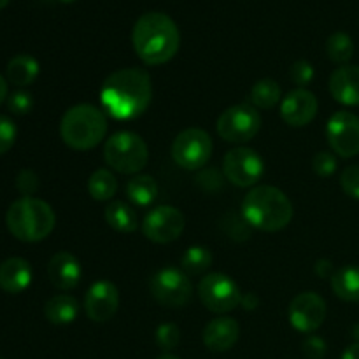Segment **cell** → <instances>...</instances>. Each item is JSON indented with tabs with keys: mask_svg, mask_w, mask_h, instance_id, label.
<instances>
[{
	"mask_svg": "<svg viewBox=\"0 0 359 359\" xmlns=\"http://www.w3.org/2000/svg\"><path fill=\"white\" fill-rule=\"evenodd\" d=\"M39 62L30 55H18L7 63V79L16 86H28L39 76Z\"/></svg>",
	"mask_w": 359,
	"mask_h": 359,
	"instance_id": "24",
	"label": "cell"
},
{
	"mask_svg": "<svg viewBox=\"0 0 359 359\" xmlns=\"http://www.w3.org/2000/svg\"><path fill=\"white\" fill-rule=\"evenodd\" d=\"M216 128L217 135L226 142L244 144L258 135L262 128V116L252 105H231L217 118Z\"/></svg>",
	"mask_w": 359,
	"mask_h": 359,
	"instance_id": "8",
	"label": "cell"
},
{
	"mask_svg": "<svg viewBox=\"0 0 359 359\" xmlns=\"http://www.w3.org/2000/svg\"><path fill=\"white\" fill-rule=\"evenodd\" d=\"M60 135L70 149H93L107 135V118L91 104L74 105L60 121Z\"/></svg>",
	"mask_w": 359,
	"mask_h": 359,
	"instance_id": "5",
	"label": "cell"
},
{
	"mask_svg": "<svg viewBox=\"0 0 359 359\" xmlns=\"http://www.w3.org/2000/svg\"><path fill=\"white\" fill-rule=\"evenodd\" d=\"M314 270L316 276H319L321 279H332L333 273H335V266H333V263L330 259H318Z\"/></svg>",
	"mask_w": 359,
	"mask_h": 359,
	"instance_id": "40",
	"label": "cell"
},
{
	"mask_svg": "<svg viewBox=\"0 0 359 359\" xmlns=\"http://www.w3.org/2000/svg\"><path fill=\"white\" fill-rule=\"evenodd\" d=\"M16 188L23 193L25 196L34 195L39 189V179L32 170H21L16 177Z\"/></svg>",
	"mask_w": 359,
	"mask_h": 359,
	"instance_id": "38",
	"label": "cell"
},
{
	"mask_svg": "<svg viewBox=\"0 0 359 359\" xmlns=\"http://www.w3.org/2000/svg\"><path fill=\"white\" fill-rule=\"evenodd\" d=\"M16 125L6 116H0V154H6L16 142Z\"/></svg>",
	"mask_w": 359,
	"mask_h": 359,
	"instance_id": "36",
	"label": "cell"
},
{
	"mask_svg": "<svg viewBox=\"0 0 359 359\" xmlns=\"http://www.w3.org/2000/svg\"><path fill=\"white\" fill-rule=\"evenodd\" d=\"M119 309V291L109 280H98L84 297V312L93 323H107Z\"/></svg>",
	"mask_w": 359,
	"mask_h": 359,
	"instance_id": "15",
	"label": "cell"
},
{
	"mask_svg": "<svg viewBox=\"0 0 359 359\" xmlns=\"http://www.w3.org/2000/svg\"><path fill=\"white\" fill-rule=\"evenodd\" d=\"M342 359H359V342H354L353 346L347 347V349L344 351Z\"/></svg>",
	"mask_w": 359,
	"mask_h": 359,
	"instance_id": "42",
	"label": "cell"
},
{
	"mask_svg": "<svg viewBox=\"0 0 359 359\" xmlns=\"http://www.w3.org/2000/svg\"><path fill=\"white\" fill-rule=\"evenodd\" d=\"M132 44L146 65L158 67L170 62L181 48V32L168 14L151 11L135 21Z\"/></svg>",
	"mask_w": 359,
	"mask_h": 359,
	"instance_id": "2",
	"label": "cell"
},
{
	"mask_svg": "<svg viewBox=\"0 0 359 359\" xmlns=\"http://www.w3.org/2000/svg\"><path fill=\"white\" fill-rule=\"evenodd\" d=\"M156 359H181V358L174 356V354H168V353H165V354H161V356H158Z\"/></svg>",
	"mask_w": 359,
	"mask_h": 359,
	"instance_id": "45",
	"label": "cell"
},
{
	"mask_svg": "<svg viewBox=\"0 0 359 359\" xmlns=\"http://www.w3.org/2000/svg\"><path fill=\"white\" fill-rule=\"evenodd\" d=\"M32 266L23 258H9L0 265V287L9 294H20L30 286Z\"/></svg>",
	"mask_w": 359,
	"mask_h": 359,
	"instance_id": "20",
	"label": "cell"
},
{
	"mask_svg": "<svg viewBox=\"0 0 359 359\" xmlns=\"http://www.w3.org/2000/svg\"><path fill=\"white\" fill-rule=\"evenodd\" d=\"M6 97H7V83H6V79L0 76V104L6 100Z\"/></svg>",
	"mask_w": 359,
	"mask_h": 359,
	"instance_id": "43",
	"label": "cell"
},
{
	"mask_svg": "<svg viewBox=\"0 0 359 359\" xmlns=\"http://www.w3.org/2000/svg\"><path fill=\"white\" fill-rule=\"evenodd\" d=\"M210 265H212V252L202 245H193V248L186 249L181 258L182 272L191 273V276L203 273Z\"/></svg>",
	"mask_w": 359,
	"mask_h": 359,
	"instance_id": "29",
	"label": "cell"
},
{
	"mask_svg": "<svg viewBox=\"0 0 359 359\" xmlns=\"http://www.w3.org/2000/svg\"><path fill=\"white\" fill-rule=\"evenodd\" d=\"M259 304V298L256 297V293H248L242 294L241 298V305L245 309V311H255Z\"/></svg>",
	"mask_w": 359,
	"mask_h": 359,
	"instance_id": "41",
	"label": "cell"
},
{
	"mask_svg": "<svg viewBox=\"0 0 359 359\" xmlns=\"http://www.w3.org/2000/svg\"><path fill=\"white\" fill-rule=\"evenodd\" d=\"M238 335H241V326L235 319L216 318L203 328L202 340L203 346L212 353H226L237 344Z\"/></svg>",
	"mask_w": 359,
	"mask_h": 359,
	"instance_id": "17",
	"label": "cell"
},
{
	"mask_svg": "<svg viewBox=\"0 0 359 359\" xmlns=\"http://www.w3.org/2000/svg\"><path fill=\"white\" fill-rule=\"evenodd\" d=\"M291 79L300 88H305L314 79V67L307 60H298L291 65Z\"/></svg>",
	"mask_w": 359,
	"mask_h": 359,
	"instance_id": "35",
	"label": "cell"
},
{
	"mask_svg": "<svg viewBox=\"0 0 359 359\" xmlns=\"http://www.w3.org/2000/svg\"><path fill=\"white\" fill-rule=\"evenodd\" d=\"M153 100V84L146 70L130 67L112 72L100 90L102 107L114 119H135Z\"/></svg>",
	"mask_w": 359,
	"mask_h": 359,
	"instance_id": "1",
	"label": "cell"
},
{
	"mask_svg": "<svg viewBox=\"0 0 359 359\" xmlns=\"http://www.w3.org/2000/svg\"><path fill=\"white\" fill-rule=\"evenodd\" d=\"M326 55L333 63L347 65L354 55V42L346 32H335L326 41Z\"/></svg>",
	"mask_w": 359,
	"mask_h": 359,
	"instance_id": "28",
	"label": "cell"
},
{
	"mask_svg": "<svg viewBox=\"0 0 359 359\" xmlns=\"http://www.w3.org/2000/svg\"><path fill=\"white\" fill-rule=\"evenodd\" d=\"M7 107H9V111L13 112V114L25 116L32 111V107H34V98H32V95L28 93V91L18 90L7 98Z\"/></svg>",
	"mask_w": 359,
	"mask_h": 359,
	"instance_id": "32",
	"label": "cell"
},
{
	"mask_svg": "<svg viewBox=\"0 0 359 359\" xmlns=\"http://www.w3.org/2000/svg\"><path fill=\"white\" fill-rule=\"evenodd\" d=\"M326 351H328V347L321 337L311 335L304 342V353L309 359H323L326 356Z\"/></svg>",
	"mask_w": 359,
	"mask_h": 359,
	"instance_id": "37",
	"label": "cell"
},
{
	"mask_svg": "<svg viewBox=\"0 0 359 359\" xmlns=\"http://www.w3.org/2000/svg\"><path fill=\"white\" fill-rule=\"evenodd\" d=\"M221 181L223 179H221L217 170H205L202 174H198V177H196V184L205 189V191H216V189H219Z\"/></svg>",
	"mask_w": 359,
	"mask_h": 359,
	"instance_id": "39",
	"label": "cell"
},
{
	"mask_svg": "<svg viewBox=\"0 0 359 359\" xmlns=\"http://www.w3.org/2000/svg\"><path fill=\"white\" fill-rule=\"evenodd\" d=\"M104 158L112 170L133 175L139 174L147 165L149 151L140 135L133 132H118L105 142Z\"/></svg>",
	"mask_w": 359,
	"mask_h": 359,
	"instance_id": "6",
	"label": "cell"
},
{
	"mask_svg": "<svg viewBox=\"0 0 359 359\" xmlns=\"http://www.w3.org/2000/svg\"><path fill=\"white\" fill-rule=\"evenodd\" d=\"M330 93L339 104L359 105V65H342L330 77Z\"/></svg>",
	"mask_w": 359,
	"mask_h": 359,
	"instance_id": "19",
	"label": "cell"
},
{
	"mask_svg": "<svg viewBox=\"0 0 359 359\" xmlns=\"http://www.w3.org/2000/svg\"><path fill=\"white\" fill-rule=\"evenodd\" d=\"M312 168L321 177H330L337 170V158L330 151H321L312 158Z\"/></svg>",
	"mask_w": 359,
	"mask_h": 359,
	"instance_id": "33",
	"label": "cell"
},
{
	"mask_svg": "<svg viewBox=\"0 0 359 359\" xmlns=\"http://www.w3.org/2000/svg\"><path fill=\"white\" fill-rule=\"evenodd\" d=\"M223 174L231 184L238 188H252L265 174V161L249 147L228 151L223 160Z\"/></svg>",
	"mask_w": 359,
	"mask_h": 359,
	"instance_id": "11",
	"label": "cell"
},
{
	"mask_svg": "<svg viewBox=\"0 0 359 359\" xmlns=\"http://www.w3.org/2000/svg\"><path fill=\"white\" fill-rule=\"evenodd\" d=\"M118 191V181L109 168H98L88 179V193L97 202H107Z\"/></svg>",
	"mask_w": 359,
	"mask_h": 359,
	"instance_id": "26",
	"label": "cell"
},
{
	"mask_svg": "<svg viewBox=\"0 0 359 359\" xmlns=\"http://www.w3.org/2000/svg\"><path fill=\"white\" fill-rule=\"evenodd\" d=\"M184 214L172 205H160L151 210L142 223V233L154 244H168L184 231Z\"/></svg>",
	"mask_w": 359,
	"mask_h": 359,
	"instance_id": "13",
	"label": "cell"
},
{
	"mask_svg": "<svg viewBox=\"0 0 359 359\" xmlns=\"http://www.w3.org/2000/svg\"><path fill=\"white\" fill-rule=\"evenodd\" d=\"M60 2H63V4H74V2H77V0H60Z\"/></svg>",
	"mask_w": 359,
	"mask_h": 359,
	"instance_id": "47",
	"label": "cell"
},
{
	"mask_svg": "<svg viewBox=\"0 0 359 359\" xmlns=\"http://www.w3.org/2000/svg\"><path fill=\"white\" fill-rule=\"evenodd\" d=\"M340 184L346 195L359 200V165H351L340 175Z\"/></svg>",
	"mask_w": 359,
	"mask_h": 359,
	"instance_id": "34",
	"label": "cell"
},
{
	"mask_svg": "<svg viewBox=\"0 0 359 359\" xmlns=\"http://www.w3.org/2000/svg\"><path fill=\"white\" fill-rule=\"evenodd\" d=\"M154 340H156V346L165 353L174 351L181 342V330L174 323H165V325H160L156 328Z\"/></svg>",
	"mask_w": 359,
	"mask_h": 359,
	"instance_id": "30",
	"label": "cell"
},
{
	"mask_svg": "<svg viewBox=\"0 0 359 359\" xmlns=\"http://www.w3.org/2000/svg\"><path fill=\"white\" fill-rule=\"evenodd\" d=\"M335 297L344 302H359V266L347 265L335 270L332 279Z\"/></svg>",
	"mask_w": 359,
	"mask_h": 359,
	"instance_id": "22",
	"label": "cell"
},
{
	"mask_svg": "<svg viewBox=\"0 0 359 359\" xmlns=\"http://www.w3.org/2000/svg\"><path fill=\"white\" fill-rule=\"evenodd\" d=\"M223 226L226 233L235 241H245L249 237V223L244 219V216H235V214H226L223 219Z\"/></svg>",
	"mask_w": 359,
	"mask_h": 359,
	"instance_id": "31",
	"label": "cell"
},
{
	"mask_svg": "<svg viewBox=\"0 0 359 359\" xmlns=\"http://www.w3.org/2000/svg\"><path fill=\"white\" fill-rule=\"evenodd\" d=\"M6 224L18 241L41 242L55 230L56 216L44 200L23 196L11 203L6 214Z\"/></svg>",
	"mask_w": 359,
	"mask_h": 359,
	"instance_id": "4",
	"label": "cell"
},
{
	"mask_svg": "<svg viewBox=\"0 0 359 359\" xmlns=\"http://www.w3.org/2000/svg\"><path fill=\"white\" fill-rule=\"evenodd\" d=\"M48 276L53 286L62 291H70L81 283L83 269L76 256L67 251H60L49 259Z\"/></svg>",
	"mask_w": 359,
	"mask_h": 359,
	"instance_id": "18",
	"label": "cell"
},
{
	"mask_svg": "<svg viewBox=\"0 0 359 359\" xmlns=\"http://www.w3.org/2000/svg\"><path fill=\"white\" fill-rule=\"evenodd\" d=\"M198 298L207 311L226 314L241 305V290L224 273H209L198 284Z\"/></svg>",
	"mask_w": 359,
	"mask_h": 359,
	"instance_id": "10",
	"label": "cell"
},
{
	"mask_svg": "<svg viewBox=\"0 0 359 359\" xmlns=\"http://www.w3.org/2000/svg\"><path fill=\"white\" fill-rule=\"evenodd\" d=\"M44 316L51 325H70L79 316V304L70 294H56L46 304Z\"/></svg>",
	"mask_w": 359,
	"mask_h": 359,
	"instance_id": "21",
	"label": "cell"
},
{
	"mask_svg": "<svg viewBox=\"0 0 359 359\" xmlns=\"http://www.w3.org/2000/svg\"><path fill=\"white\" fill-rule=\"evenodd\" d=\"M170 154L184 170H200L212 156V139L202 128H186L172 142Z\"/></svg>",
	"mask_w": 359,
	"mask_h": 359,
	"instance_id": "7",
	"label": "cell"
},
{
	"mask_svg": "<svg viewBox=\"0 0 359 359\" xmlns=\"http://www.w3.org/2000/svg\"><path fill=\"white\" fill-rule=\"evenodd\" d=\"M105 221L111 228H114L119 233H133V231L139 228V219H137V214L128 203L125 202H111L105 207Z\"/></svg>",
	"mask_w": 359,
	"mask_h": 359,
	"instance_id": "23",
	"label": "cell"
},
{
	"mask_svg": "<svg viewBox=\"0 0 359 359\" xmlns=\"http://www.w3.org/2000/svg\"><path fill=\"white\" fill-rule=\"evenodd\" d=\"M241 214L251 228L273 233L291 223L294 210L286 193L276 186L263 184L251 188L244 196Z\"/></svg>",
	"mask_w": 359,
	"mask_h": 359,
	"instance_id": "3",
	"label": "cell"
},
{
	"mask_svg": "<svg viewBox=\"0 0 359 359\" xmlns=\"http://www.w3.org/2000/svg\"><path fill=\"white\" fill-rule=\"evenodd\" d=\"M326 319V302L314 291L297 294L290 305V323L297 332L314 333Z\"/></svg>",
	"mask_w": 359,
	"mask_h": 359,
	"instance_id": "14",
	"label": "cell"
},
{
	"mask_svg": "<svg viewBox=\"0 0 359 359\" xmlns=\"http://www.w3.org/2000/svg\"><path fill=\"white\" fill-rule=\"evenodd\" d=\"M318 98L307 88H297L290 91L280 102V118L293 128H302L314 121L318 114Z\"/></svg>",
	"mask_w": 359,
	"mask_h": 359,
	"instance_id": "16",
	"label": "cell"
},
{
	"mask_svg": "<svg viewBox=\"0 0 359 359\" xmlns=\"http://www.w3.org/2000/svg\"><path fill=\"white\" fill-rule=\"evenodd\" d=\"M351 335H353V339L356 340V342H359V323L353 326V332H351Z\"/></svg>",
	"mask_w": 359,
	"mask_h": 359,
	"instance_id": "44",
	"label": "cell"
},
{
	"mask_svg": "<svg viewBox=\"0 0 359 359\" xmlns=\"http://www.w3.org/2000/svg\"><path fill=\"white\" fill-rule=\"evenodd\" d=\"M7 4H9V0H0V11H2Z\"/></svg>",
	"mask_w": 359,
	"mask_h": 359,
	"instance_id": "46",
	"label": "cell"
},
{
	"mask_svg": "<svg viewBox=\"0 0 359 359\" xmlns=\"http://www.w3.org/2000/svg\"><path fill=\"white\" fill-rule=\"evenodd\" d=\"M151 294L160 305L168 309H181L191 300L193 284L182 270L165 266L158 270L149 283Z\"/></svg>",
	"mask_w": 359,
	"mask_h": 359,
	"instance_id": "9",
	"label": "cell"
},
{
	"mask_svg": "<svg viewBox=\"0 0 359 359\" xmlns=\"http://www.w3.org/2000/svg\"><path fill=\"white\" fill-rule=\"evenodd\" d=\"M326 139L333 153L340 158L359 154V118L349 111H339L326 125Z\"/></svg>",
	"mask_w": 359,
	"mask_h": 359,
	"instance_id": "12",
	"label": "cell"
},
{
	"mask_svg": "<svg viewBox=\"0 0 359 359\" xmlns=\"http://www.w3.org/2000/svg\"><path fill=\"white\" fill-rule=\"evenodd\" d=\"M251 102L252 107L256 109H273L279 102H283L280 97V86L273 79H259L251 88Z\"/></svg>",
	"mask_w": 359,
	"mask_h": 359,
	"instance_id": "27",
	"label": "cell"
},
{
	"mask_svg": "<svg viewBox=\"0 0 359 359\" xmlns=\"http://www.w3.org/2000/svg\"><path fill=\"white\" fill-rule=\"evenodd\" d=\"M126 196L137 207H147L156 200L158 184L151 175H135L126 184Z\"/></svg>",
	"mask_w": 359,
	"mask_h": 359,
	"instance_id": "25",
	"label": "cell"
}]
</instances>
